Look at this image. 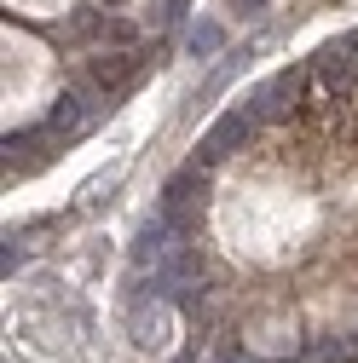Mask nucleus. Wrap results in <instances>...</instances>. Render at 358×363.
<instances>
[{
    "label": "nucleus",
    "mask_w": 358,
    "mask_h": 363,
    "mask_svg": "<svg viewBox=\"0 0 358 363\" xmlns=\"http://www.w3.org/2000/svg\"><path fill=\"white\" fill-rule=\"evenodd\" d=\"M173 363H214V335H208V340H202V335H197V340H191V346H185V352H179V357H173Z\"/></svg>",
    "instance_id": "nucleus-10"
},
{
    "label": "nucleus",
    "mask_w": 358,
    "mask_h": 363,
    "mask_svg": "<svg viewBox=\"0 0 358 363\" xmlns=\"http://www.w3.org/2000/svg\"><path fill=\"white\" fill-rule=\"evenodd\" d=\"M300 99H306V64H289V69H278V75H266L243 104H249V110L260 116V127H266V121H289V116L300 110Z\"/></svg>",
    "instance_id": "nucleus-2"
},
{
    "label": "nucleus",
    "mask_w": 358,
    "mask_h": 363,
    "mask_svg": "<svg viewBox=\"0 0 358 363\" xmlns=\"http://www.w3.org/2000/svg\"><path fill=\"white\" fill-rule=\"evenodd\" d=\"M173 300H156L145 289H133L127 294V340L139 346V352H162L168 346V329H173Z\"/></svg>",
    "instance_id": "nucleus-5"
},
{
    "label": "nucleus",
    "mask_w": 358,
    "mask_h": 363,
    "mask_svg": "<svg viewBox=\"0 0 358 363\" xmlns=\"http://www.w3.org/2000/svg\"><path fill=\"white\" fill-rule=\"evenodd\" d=\"M278 363H300V357H278Z\"/></svg>",
    "instance_id": "nucleus-12"
},
{
    "label": "nucleus",
    "mask_w": 358,
    "mask_h": 363,
    "mask_svg": "<svg viewBox=\"0 0 358 363\" xmlns=\"http://www.w3.org/2000/svg\"><path fill=\"white\" fill-rule=\"evenodd\" d=\"M232 6H243V18H260V0H232Z\"/></svg>",
    "instance_id": "nucleus-11"
},
{
    "label": "nucleus",
    "mask_w": 358,
    "mask_h": 363,
    "mask_svg": "<svg viewBox=\"0 0 358 363\" xmlns=\"http://www.w3.org/2000/svg\"><path fill=\"white\" fill-rule=\"evenodd\" d=\"M185 6H191V0H151V18H156V29H173L179 18H185Z\"/></svg>",
    "instance_id": "nucleus-9"
},
{
    "label": "nucleus",
    "mask_w": 358,
    "mask_h": 363,
    "mask_svg": "<svg viewBox=\"0 0 358 363\" xmlns=\"http://www.w3.org/2000/svg\"><path fill=\"white\" fill-rule=\"evenodd\" d=\"M306 340H312V335H300V323H295L289 311H260L254 323L243 329V346L260 352L266 363H278V357H300Z\"/></svg>",
    "instance_id": "nucleus-4"
},
{
    "label": "nucleus",
    "mask_w": 358,
    "mask_h": 363,
    "mask_svg": "<svg viewBox=\"0 0 358 363\" xmlns=\"http://www.w3.org/2000/svg\"><path fill=\"white\" fill-rule=\"evenodd\" d=\"M219 47H226V29H219L214 18H202V23H191V35H185V52H191V58H214Z\"/></svg>",
    "instance_id": "nucleus-8"
},
{
    "label": "nucleus",
    "mask_w": 358,
    "mask_h": 363,
    "mask_svg": "<svg viewBox=\"0 0 358 363\" xmlns=\"http://www.w3.org/2000/svg\"><path fill=\"white\" fill-rule=\"evenodd\" d=\"M208 185H214V162H208V156H191V162H179V167L168 173L156 208L197 231V219H202V208H208Z\"/></svg>",
    "instance_id": "nucleus-1"
},
{
    "label": "nucleus",
    "mask_w": 358,
    "mask_h": 363,
    "mask_svg": "<svg viewBox=\"0 0 358 363\" xmlns=\"http://www.w3.org/2000/svg\"><path fill=\"white\" fill-rule=\"evenodd\" d=\"M300 363H358V340L352 335H312Z\"/></svg>",
    "instance_id": "nucleus-7"
},
{
    "label": "nucleus",
    "mask_w": 358,
    "mask_h": 363,
    "mask_svg": "<svg viewBox=\"0 0 358 363\" xmlns=\"http://www.w3.org/2000/svg\"><path fill=\"white\" fill-rule=\"evenodd\" d=\"M254 139H260V116H254V110H249V104L237 99V104H232V110H226V116H219V121H214V127L202 133V139H197V156H208V162L219 167L226 156L249 150Z\"/></svg>",
    "instance_id": "nucleus-3"
},
{
    "label": "nucleus",
    "mask_w": 358,
    "mask_h": 363,
    "mask_svg": "<svg viewBox=\"0 0 358 363\" xmlns=\"http://www.w3.org/2000/svg\"><path fill=\"white\" fill-rule=\"evenodd\" d=\"M87 75H93V81L104 86V93L116 99V93H127V86L145 75V47H104V52H93Z\"/></svg>",
    "instance_id": "nucleus-6"
}]
</instances>
